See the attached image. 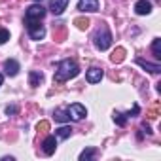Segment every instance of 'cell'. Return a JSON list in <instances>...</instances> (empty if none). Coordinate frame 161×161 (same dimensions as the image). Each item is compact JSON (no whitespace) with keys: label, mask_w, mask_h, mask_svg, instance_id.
Listing matches in <instances>:
<instances>
[{"label":"cell","mask_w":161,"mask_h":161,"mask_svg":"<svg viewBox=\"0 0 161 161\" xmlns=\"http://www.w3.org/2000/svg\"><path fill=\"white\" fill-rule=\"evenodd\" d=\"M68 6V0H51L49 2V12L53 15H61Z\"/></svg>","instance_id":"cell-8"},{"label":"cell","mask_w":161,"mask_h":161,"mask_svg":"<svg viewBox=\"0 0 161 161\" xmlns=\"http://www.w3.org/2000/svg\"><path fill=\"white\" fill-rule=\"evenodd\" d=\"M66 110H68V116H70L74 121H80V119H84V118L87 116V110H86V106H84V104H80V103H74V104H70Z\"/></svg>","instance_id":"cell-4"},{"label":"cell","mask_w":161,"mask_h":161,"mask_svg":"<svg viewBox=\"0 0 161 161\" xmlns=\"http://www.w3.org/2000/svg\"><path fill=\"white\" fill-rule=\"evenodd\" d=\"M114 121H116V125L125 127V123H127V116L121 114V112H114Z\"/></svg>","instance_id":"cell-20"},{"label":"cell","mask_w":161,"mask_h":161,"mask_svg":"<svg viewBox=\"0 0 161 161\" xmlns=\"http://www.w3.org/2000/svg\"><path fill=\"white\" fill-rule=\"evenodd\" d=\"M34 2H42V0H34Z\"/></svg>","instance_id":"cell-28"},{"label":"cell","mask_w":161,"mask_h":161,"mask_svg":"<svg viewBox=\"0 0 161 161\" xmlns=\"http://www.w3.org/2000/svg\"><path fill=\"white\" fill-rule=\"evenodd\" d=\"M42 80H44V74L42 72H38V70H31L29 72V84L32 87H38L42 84Z\"/></svg>","instance_id":"cell-12"},{"label":"cell","mask_w":161,"mask_h":161,"mask_svg":"<svg viewBox=\"0 0 161 161\" xmlns=\"http://www.w3.org/2000/svg\"><path fill=\"white\" fill-rule=\"evenodd\" d=\"M70 133H72V129H70L68 125H63V127H59V129H57V138L64 140V138H68V136H70Z\"/></svg>","instance_id":"cell-18"},{"label":"cell","mask_w":161,"mask_h":161,"mask_svg":"<svg viewBox=\"0 0 161 161\" xmlns=\"http://www.w3.org/2000/svg\"><path fill=\"white\" fill-rule=\"evenodd\" d=\"M112 32L108 31V27H101L95 34V47L101 49V51H106L110 46H112Z\"/></svg>","instance_id":"cell-2"},{"label":"cell","mask_w":161,"mask_h":161,"mask_svg":"<svg viewBox=\"0 0 161 161\" xmlns=\"http://www.w3.org/2000/svg\"><path fill=\"white\" fill-rule=\"evenodd\" d=\"M136 64L138 66H142L144 70H148V72H152V74H159L161 72V66L157 64V63H150V61H146V59H136Z\"/></svg>","instance_id":"cell-10"},{"label":"cell","mask_w":161,"mask_h":161,"mask_svg":"<svg viewBox=\"0 0 161 161\" xmlns=\"http://www.w3.org/2000/svg\"><path fill=\"white\" fill-rule=\"evenodd\" d=\"M53 116H55V121H59V123H66V121L70 119L68 110H64V108H57V110L53 112Z\"/></svg>","instance_id":"cell-14"},{"label":"cell","mask_w":161,"mask_h":161,"mask_svg":"<svg viewBox=\"0 0 161 161\" xmlns=\"http://www.w3.org/2000/svg\"><path fill=\"white\" fill-rule=\"evenodd\" d=\"M4 72L8 74V76H17V72H19V63L15 61V59H8V61H4Z\"/></svg>","instance_id":"cell-11"},{"label":"cell","mask_w":161,"mask_h":161,"mask_svg":"<svg viewBox=\"0 0 161 161\" xmlns=\"http://www.w3.org/2000/svg\"><path fill=\"white\" fill-rule=\"evenodd\" d=\"M78 10L80 12H99V0H78Z\"/></svg>","instance_id":"cell-5"},{"label":"cell","mask_w":161,"mask_h":161,"mask_svg":"<svg viewBox=\"0 0 161 161\" xmlns=\"http://www.w3.org/2000/svg\"><path fill=\"white\" fill-rule=\"evenodd\" d=\"M123 59H125V49H123V47H118V49L110 55V61H112V63H121Z\"/></svg>","instance_id":"cell-17"},{"label":"cell","mask_w":161,"mask_h":161,"mask_svg":"<svg viewBox=\"0 0 161 161\" xmlns=\"http://www.w3.org/2000/svg\"><path fill=\"white\" fill-rule=\"evenodd\" d=\"M2 80H4V78H2V74H0V86H2Z\"/></svg>","instance_id":"cell-27"},{"label":"cell","mask_w":161,"mask_h":161,"mask_svg":"<svg viewBox=\"0 0 161 161\" xmlns=\"http://www.w3.org/2000/svg\"><path fill=\"white\" fill-rule=\"evenodd\" d=\"M44 17H46V8H44L40 2H36V4H32V6L27 8L25 23H29V21H42Z\"/></svg>","instance_id":"cell-3"},{"label":"cell","mask_w":161,"mask_h":161,"mask_svg":"<svg viewBox=\"0 0 161 161\" xmlns=\"http://www.w3.org/2000/svg\"><path fill=\"white\" fill-rule=\"evenodd\" d=\"M36 129H38L40 133H46V131L49 129V121H40V123L36 125Z\"/></svg>","instance_id":"cell-23"},{"label":"cell","mask_w":161,"mask_h":161,"mask_svg":"<svg viewBox=\"0 0 161 161\" xmlns=\"http://www.w3.org/2000/svg\"><path fill=\"white\" fill-rule=\"evenodd\" d=\"M8 40H10V31H8V29H4V27H0V46L6 44Z\"/></svg>","instance_id":"cell-21"},{"label":"cell","mask_w":161,"mask_h":161,"mask_svg":"<svg viewBox=\"0 0 161 161\" xmlns=\"http://www.w3.org/2000/svg\"><path fill=\"white\" fill-rule=\"evenodd\" d=\"M42 150H44V153H46V155H53V153H55V150H57V138H55L53 135L46 136V138H44V142H42Z\"/></svg>","instance_id":"cell-7"},{"label":"cell","mask_w":161,"mask_h":161,"mask_svg":"<svg viewBox=\"0 0 161 161\" xmlns=\"http://www.w3.org/2000/svg\"><path fill=\"white\" fill-rule=\"evenodd\" d=\"M97 155V150L95 148H86L82 153H80V161H89V159H93Z\"/></svg>","instance_id":"cell-16"},{"label":"cell","mask_w":161,"mask_h":161,"mask_svg":"<svg viewBox=\"0 0 161 161\" xmlns=\"http://www.w3.org/2000/svg\"><path fill=\"white\" fill-rule=\"evenodd\" d=\"M135 14L136 15H148L152 14V2L150 0H138L135 4Z\"/></svg>","instance_id":"cell-9"},{"label":"cell","mask_w":161,"mask_h":161,"mask_svg":"<svg viewBox=\"0 0 161 161\" xmlns=\"http://www.w3.org/2000/svg\"><path fill=\"white\" fill-rule=\"evenodd\" d=\"M157 114H159V108H157V106H153V108L148 112V118H150V119H153V118H157Z\"/></svg>","instance_id":"cell-25"},{"label":"cell","mask_w":161,"mask_h":161,"mask_svg":"<svg viewBox=\"0 0 161 161\" xmlns=\"http://www.w3.org/2000/svg\"><path fill=\"white\" fill-rule=\"evenodd\" d=\"M80 74V66L76 64V61L72 59H63L57 68H55V82L57 84H63V82H68L70 78H76Z\"/></svg>","instance_id":"cell-1"},{"label":"cell","mask_w":161,"mask_h":161,"mask_svg":"<svg viewBox=\"0 0 161 161\" xmlns=\"http://www.w3.org/2000/svg\"><path fill=\"white\" fill-rule=\"evenodd\" d=\"M142 129H144V133H146V135H152V133H153V131H152V127H150L148 123H142Z\"/></svg>","instance_id":"cell-26"},{"label":"cell","mask_w":161,"mask_h":161,"mask_svg":"<svg viewBox=\"0 0 161 161\" xmlns=\"http://www.w3.org/2000/svg\"><path fill=\"white\" fill-rule=\"evenodd\" d=\"M138 112H140V108H138V104H133V110H129V112H127L125 116H127V118H133V116H136Z\"/></svg>","instance_id":"cell-24"},{"label":"cell","mask_w":161,"mask_h":161,"mask_svg":"<svg viewBox=\"0 0 161 161\" xmlns=\"http://www.w3.org/2000/svg\"><path fill=\"white\" fill-rule=\"evenodd\" d=\"M103 76H104V70L103 68H97V66H93V68H89L86 72V80H87L89 84H99L101 80H103Z\"/></svg>","instance_id":"cell-6"},{"label":"cell","mask_w":161,"mask_h":161,"mask_svg":"<svg viewBox=\"0 0 161 161\" xmlns=\"http://www.w3.org/2000/svg\"><path fill=\"white\" fill-rule=\"evenodd\" d=\"M74 25H76L80 31H87L89 25H91V21H89L87 17H76V19H74Z\"/></svg>","instance_id":"cell-15"},{"label":"cell","mask_w":161,"mask_h":161,"mask_svg":"<svg viewBox=\"0 0 161 161\" xmlns=\"http://www.w3.org/2000/svg\"><path fill=\"white\" fill-rule=\"evenodd\" d=\"M152 51H153V57L155 59H161V40L159 38H155L152 42Z\"/></svg>","instance_id":"cell-19"},{"label":"cell","mask_w":161,"mask_h":161,"mask_svg":"<svg viewBox=\"0 0 161 161\" xmlns=\"http://www.w3.org/2000/svg\"><path fill=\"white\" fill-rule=\"evenodd\" d=\"M17 112H19V108H17L15 104H8V106H6V114H8V116H15Z\"/></svg>","instance_id":"cell-22"},{"label":"cell","mask_w":161,"mask_h":161,"mask_svg":"<svg viewBox=\"0 0 161 161\" xmlns=\"http://www.w3.org/2000/svg\"><path fill=\"white\" fill-rule=\"evenodd\" d=\"M29 36H31V40H42L46 36V29L42 25H38L34 29H29Z\"/></svg>","instance_id":"cell-13"}]
</instances>
